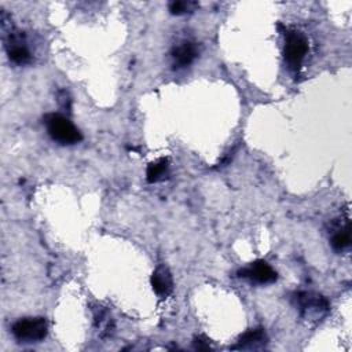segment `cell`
<instances>
[{"label": "cell", "mask_w": 352, "mask_h": 352, "mask_svg": "<svg viewBox=\"0 0 352 352\" xmlns=\"http://www.w3.org/2000/svg\"><path fill=\"white\" fill-rule=\"evenodd\" d=\"M43 121L50 138L58 142L59 144L70 146L80 143L82 140L80 129L63 114L48 113L44 116Z\"/></svg>", "instance_id": "6da1fadb"}, {"label": "cell", "mask_w": 352, "mask_h": 352, "mask_svg": "<svg viewBox=\"0 0 352 352\" xmlns=\"http://www.w3.org/2000/svg\"><path fill=\"white\" fill-rule=\"evenodd\" d=\"M11 333L18 342H38L47 337L48 324L45 318H22L11 326Z\"/></svg>", "instance_id": "7a4b0ae2"}, {"label": "cell", "mask_w": 352, "mask_h": 352, "mask_svg": "<svg viewBox=\"0 0 352 352\" xmlns=\"http://www.w3.org/2000/svg\"><path fill=\"white\" fill-rule=\"evenodd\" d=\"M308 52V41L305 36L298 30H286L285 32V48L283 56L289 67L298 70L305 55Z\"/></svg>", "instance_id": "3957f363"}, {"label": "cell", "mask_w": 352, "mask_h": 352, "mask_svg": "<svg viewBox=\"0 0 352 352\" xmlns=\"http://www.w3.org/2000/svg\"><path fill=\"white\" fill-rule=\"evenodd\" d=\"M4 47L11 62L15 65H26L32 60L30 51L26 45L23 34L18 30H10L4 36Z\"/></svg>", "instance_id": "277c9868"}, {"label": "cell", "mask_w": 352, "mask_h": 352, "mask_svg": "<svg viewBox=\"0 0 352 352\" xmlns=\"http://www.w3.org/2000/svg\"><path fill=\"white\" fill-rule=\"evenodd\" d=\"M293 300L296 301V305L302 316L322 315L329 309V301L318 293L298 292L294 294Z\"/></svg>", "instance_id": "5b68a950"}, {"label": "cell", "mask_w": 352, "mask_h": 352, "mask_svg": "<svg viewBox=\"0 0 352 352\" xmlns=\"http://www.w3.org/2000/svg\"><path fill=\"white\" fill-rule=\"evenodd\" d=\"M238 275L241 278H246L252 282L267 285L276 280L278 274L276 271L264 260H256L249 267H245L238 271Z\"/></svg>", "instance_id": "8992f818"}, {"label": "cell", "mask_w": 352, "mask_h": 352, "mask_svg": "<svg viewBox=\"0 0 352 352\" xmlns=\"http://www.w3.org/2000/svg\"><path fill=\"white\" fill-rule=\"evenodd\" d=\"M197 55H198L197 45L188 40H184V41L173 45V48L170 51V56L173 59V66L176 69L186 67V66L191 65L194 62V59L197 58Z\"/></svg>", "instance_id": "52a82bcc"}, {"label": "cell", "mask_w": 352, "mask_h": 352, "mask_svg": "<svg viewBox=\"0 0 352 352\" xmlns=\"http://www.w3.org/2000/svg\"><path fill=\"white\" fill-rule=\"evenodd\" d=\"M153 290L160 296V297H166L172 293L173 290V280L169 270L164 265H160L154 270L150 278Z\"/></svg>", "instance_id": "ba28073f"}, {"label": "cell", "mask_w": 352, "mask_h": 352, "mask_svg": "<svg viewBox=\"0 0 352 352\" xmlns=\"http://www.w3.org/2000/svg\"><path fill=\"white\" fill-rule=\"evenodd\" d=\"M267 340L268 337L264 329H250L238 338V341L235 342V345L231 346V349H257L264 346Z\"/></svg>", "instance_id": "9c48e42d"}, {"label": "cell", "mask_w": 352, "mask_h": 352, "mask_svg": "<svg viewBox=\"0 0 352 352\" xmlns=\"http://www.w3.org/2000/svg\"><path fill=\"white\" fill-rule=\"evenodd\" d=\"M168 166H169L168 158H160L157 161L150 162L146 169V180L148 183H155L162 180L168 172Z\"/></svg>", "instance_id": "30bf717a"}, {"label": "cell", "mask_w": 352, "mask_h": 352, "mask_svg": "<svg viewBox=\"0 0 352 352\" xmlns=\"http://www.w3.org/2000/svg\"><path fill=\"white\" fill-rule=\"evenodd\" d=\"M330 243H331L333 249L337 250V252H342V250L349 248V245H351V234H349V223L348 221L345 223L344 227H338L336 230V232L331 236Z\"/></svg>", "instance_id": "8fae6325"}, {"label": "cell", "mask_w": 352, "mask_h": 352, "mask_svg": "<svg viewBox=\"0 0 352 352\" xmlns=\"http://www.w3.org/2000/svg\"><path fill=\"white\" fill-rule=\"evenodd\" d=\"M195 7H197V3H194V1L177 0V1H172L169 4V11L173 15H182V14H186V12H191Z\"/></svg>", "instance_id": "7c38bea8"}]
</instances>
